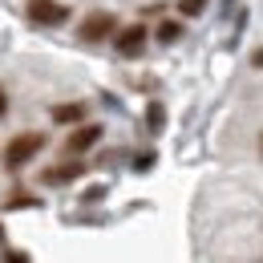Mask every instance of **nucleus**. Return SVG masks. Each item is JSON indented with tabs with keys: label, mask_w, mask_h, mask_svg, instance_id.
I'll list each match as a JSON object with an SVG mask.
<instances>
[{
	"label": "nucleus",
	"mask_w": 263,
	"mask_h": 263,
	"mask_svg": "<svg viewBox=\"0 0 263 263\" xmlns=\"http://www.w3.org/2000/svg\"><path fill=\"white\" fill-rule=\"evenodd\" d=\"M251 65H255V69H263V45L255 49V53H251Z\"/></svg>",
	"instance_id": "13"
},
{
	"label": "nucleus",
	"mask_w": 263,
	"mask_h": 263,
	"mask_svg": "<svg viewBox=\"0 0 263 263\" xmlns=\"http://www.w3.org/2000/svg\"><path fill=\"white\" fill-rule=\"evenodd\" d=\"M77 36H81V41H89V45L109 41V36H118V16H114V12H89V16L81 21Z\"/></svg>",
	"instance_id": "2"
},
{
	"label": "nucleus",
	"mask_w": 263,
	"mask_h": 263,
	"mask_svg": "<svg viewBox=\"0 0 263 263\" xmlns=\"http://www.w3.org/2000/svg\"><path fill=\"white\" fill-rule=\"evenodd\" d=\"M29 21L33 25H65L69 21V8L65 4H57V0H29Z\"/></svg>",
	"instance_id": "4"
},
{
	"label": "nucleus",
	"mask_w": 263,
	"mask_h": 263,
	"mask_svg": "<svg viewBox=\"0 0 263 263\" xmlns=\"http://www.w3.org/2000/svg\"><path fill=\"white\" fill-rule=\"evenodd\" d=\"M98 142H101V126H98V122H89V126H77V130L69 134L65 150H69V154H85V150H93Z\"/></svg>",
	"instance_id": "5"
},
{
	"label": "nucleus",
	"mask_w": 263,
	"mask_h": 263,
	"mask_svg": "<svg viewBox=\"0 0 263 263\" xmlns=\"http://www.w3.org/2000/svg\"><path fill=\"white\" fill-rule=\"evenodd\" d=\"M154 162H158L154 154H138V158H134V170H150Z\"/></svg>",
	"instance_id": "12"
},
{
	"label": "nucleus",
	"mask_w": 263,
	"mask_h": 263,
	"mask_svg": "<svg viewBox=\"0 0 263 263\" xmlns=\"http://www.w3.org/2000/svg\"><path fill=\"white\" fill-rule=\"evenodd\" d=\"M4 263H29V259H25V255H16V251H8V255H4Z\"/></svg>",
	"instance_id": "14"
},
{
	"label": "nucleus",
	"mask_w": 263,
	"mask_h": 263,
	"mask_svg": "<svg viewBox=\"0 0 263 263\" xmlns=\"http://www.w3.org/2000/svg\"><path fill=\"white\" fill-rule=\"evenodd\" d=\"M146 118H150V130H154V134L166 126V109H162V105H150V114H146Z\"/></svg>",
	"instance_id": "11"
},
{
	"label": "nucleus",
	"mask_w": 263,
	"mask_h": 263,
	"mask_svg": "<svg viewBox=\"0 0 263 263\" xmlns=\"http://www.w3.org/2000/svg\"><path fill=\"white\" fill-rule=\"evenodd\" d=\"M146 41H150L146 25H126V29H118V36H114V49H118V57H142L146 53Z\"/></svg>",
	"instance_id": "3"
},
{
	"label": "nucleus",
	"mask_w": 263,
	"mask_h": 263,
	"mask_svg": "<svg viewBox=\"0 0 263 263\" xmlns=\"http://www.w3.org/2000/svg\"><path fill=\"white\" fill-rule=\"evenodd\" d=\"M81 174H85L81 162H61V166H49V170L41 174V182H49V186H69V182H77Z\"/></svg>",
	"instance_id": "6"
},
{
	"label": "nucleus",
	"mask_w": 263,
	"mask_h": 263,
	"mask_svg": "<svg viewBox=\"0 0 263 263\" xmlns=\"http://www.w3.org/2000/svg\"><path fill=\"white\" fill-rule=\"evenodd\" d=\"M4 114H8V93L0 89V118H4Z\"/></svg>",
	"instance_id": "15"
},
{
	"label": "nucleus",
	"mask_w": 263,
	"mask_h": 263,
	"mask_svg": "<svg viewBox=\"0 0 263 263\" xmlns=\"http://www.w3.org/2000/svg\"><path fill=\"white\" fill-rule=\"evenodd\" d=\"M178 36H182V25H178V21H162V25H158V41H162V45H174Z\"/></svg>",
	"instance_id": "8"
},
{
	"label": "nucleus",
	"mask_w": 263,
	"mask_h": 263,
	"mask_svg": "<svg viewBox=\"0 0 263 263\" xmlns=\"http://www.w3.org/2000/svg\"><path fill=\"white\" fill-rule=\"evenodd\" d=\"M259 154H263V134H259Z\"/></svg>",
	"instance_id": "16"
},
{
	"label": "nucleus",
	"mask_w": 263,
	"mask_h": 263,
	"mask_svg": "<svg viewBox=\"0 0 263 263\" xmlns=\"http://www.w3.org/2000/svg\"><path fill=\"white\" fill-rule=\"evenodd\" d=\"M202 8H206V0H178V12L182 16H198Z\"/></svg>",
	"instance_id": "10"
},
{
	"label": "nucleus",
	"mask_w": 263,
	"mask_h": 263,
	"mask_svg": "<svg viewBox=\"0 0 263 263\" xmlns=\"http://www.w3.org/2000/svg\"><path fill=\"white\" fill-rule=\"evenodd\" d=\"M85 118V105L81 101H61V105H53V122L57 126H77Z\"/></svg>",
	"instance_id": "7"
},
{
	"label": "nucleus",
	"mask_w": 263,
	"mask_h": 263,
	"mask_svg": "<svg viewBox=\"0 0 263 263\" xmlns=\"http://www.w3.org/2000/svg\"><path fill=\"white\" fill-rule=\"evenodd\" d=\"M45 150V134H36V130H29V134H16L12 142H8V150H4V162L12 166H25V162H33L36 154Z\"/></svg>",
	"instance_id": "1"
},
{
	"label": "nucleus",
	"mask_w": 263,
	"mask_h": 263,
	"mask_svg": "<svg viewBox=\"0 0 263 263\" xmlns=\"http://www.w3.org/2000/svg\"><path fill=\"white\" fill-rule=\"evenodd\" d=\"M21 206H36V198L25 195V191H12V195L4 198V211H21Z\"/></svg>",
	"instance_id": "9"
}]
</instances>
